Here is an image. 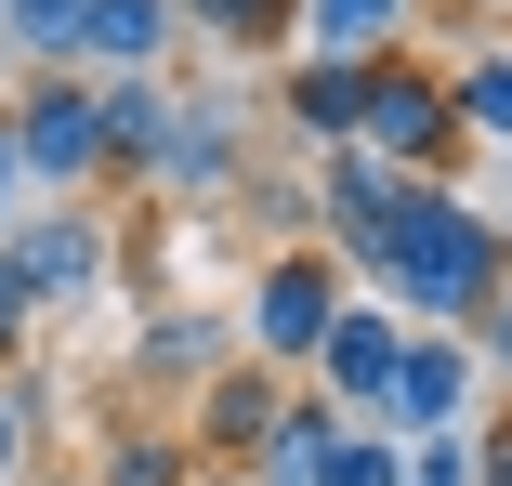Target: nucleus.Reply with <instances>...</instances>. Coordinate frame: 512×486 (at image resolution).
<instances>
[{
    "label": "nucleus",
    "mask_w": 512,
    "mask_h": 486,
    "mask_svg": "<svg viewBox=\"0 0 512 486\" xmlns=\"http://www.w3.org/2000/svg\"><path fill=\"white\" fill-rule=\"evenodd\" d=\"M329 486H407V434H381V421H342V460H329Z\"/></svg>",
    "instance_id": "20"
},
{
    "label": "nucleus",
    "mask_w": 512,
    "mask_h": 486,
    "mask_svg": "<svg viewBox=\"0 0 512 486\" xmlns=\"http://www.w3.org/2000/svg\"><path fill=\"white\" fill-rule=\"evenodd\" d=\"M14 211H27V171H14V132H0V237H14Z\"/></svg>",
    "instance_id": "26"
},
{
    "label": "nucleus",
    "mask_w": 512,
    "mask_h": 486,
    "mask_svg": "<svg viewBox=\"0 0 512 486\" xmlns=\"http://www.w3.org/2000/svg\"><path fill=\"white\" fill-rule=\"evenodd\" d=\"M14 276L40 289V316H79V303H106V276H119V237L92 198H53V211H14Z\"/></svg>",
    "instance_id": "5"
},
{
    "label": "nucleus",
    "mask_w": 512,
    "mask_h": 486,
    "mask_svg": "<svg viewBox=\"0 0 512 486\" xmlns=\"http://www.w3.org/2000/svg\"><path fill=\"white\" fill-rule=\"evenodd\" d=\"M276 408H289V368L224 355L211 381H184V447H197V460H250V447L276 434Z\"/></svg>",
    "instance_id": "8"
},
{
    "label": "nucleus",
    "mask_w": 512,
    "mask_h": 486,
    "mask_svg": "<svg viewBox=\"0 0 512 486\" xmlns=\"http://www.w3.org/2000/svg\"><path fill=\"white\" fill-rule=\"evenodd\" d=\"M394 342H407V316H394V303H368V289H355V303L329 316V342L302 355V395H329V408L381 421V381H394Z\"/></svg>",
    "instance_id": "9"
},
{
    "label": "nucleus",
    "mask_w": 512,
    "mask_h": 486,
    "mask_svg": "<svg viewBox=\"0 0 512 486\" xmlns=\"http://www.w3.org/2000/svg\"><path fill=\"white\" fill-rule=\"evenodd\" d=\"M460 447H473V486H512V408H473Z\"/></svg>",
    "instance_id": "24"
},
{
    "label": "nucleus",
    "mask_w": 512,
    "mask_h": 486,
    "mask_svg": "<svg viewBox=\"0 0 512 486\" xmlns=\"http://www.w3.org/2000/svg\"><path fill=\"white\" fill-rule=\"evenodd\" d=\"M460 342H473V355H486V381H512V276H499V289H486V316H473V329H460Z\"/></svg>",
    "instance_id": "23"
},
{
    "label": "nucleus",
    "mask_w": 512,
    "mask_h": 486,
    "mask_svg": "<svg viewBox=\"0 0 512 486\" xmlns=\"http://www.w3.org/2000/svg\"><path fill=\"white\" fill-rule=\"evenodd\" d=\"M447 106H460V145L473 158H512V40H473L447 66Z\"/></svg>",
    "instance_id": "16"
},
{
    "label": "nucleus",
    "mask_w": 512,
    "mask_h": 486,
    "mask_svg": "<svg viewBox=\"0 0 512 486\" xmlns=\"http://www.w3.org/2000/svg\"><path fill=\"white\" fill-rule=\"evenodd\" d=\"M171 40H184L171 0H79V66L92 79H145V66H171Z\"/></svg>",
    "instance_id": "12"
},
{
    "label": "nucleus",
    "mask_w": 512,
    "mask_h": 486,
    "mask_svg": "<svg viewBox=\"0 0 512 486\" xmlns=\"http://www.w3.org/2000/svg\"><path fill=\"white\" fill-rule=\"evenodd\" d=\"M40 408H53V395H40L27 368L0 381V486H27V447H40Z\"/></svg>",
    "instance_id": "22"
},
{
    "label": "nucleus",
    "mask_w": 512,
    "mask_h": 486,
    "mask_svg": "<svg viewBox=\"0 0 512 486\" xmlns=\"http://www.w3.org/2000/svg\"><path fill=\"white\" fill-rule=\"evenodd\" d=\"M171 14H184V40H211V53H237V66L302 53V0H171Z\"/></svg>",
    "instance_id": "15"
},
{
    "label": "nucleus",
    "mask_w": 512,
    "mask_h": 486,
    "mask_svg": "<svg viewBox=\"0 0 512 486\" xmlns=\"http://www.w3.org/2000/svg\"><path fill=\"white\" fill-rule=\"evenodd\" d=\"M355 145L381 158V171H407V184H460V106H447V66L434 53H368V119H355Z\"/></svg>",
    "instance_id": "3"
},
{
    "label": "nucleus",
    "mask_w": 512,
    "mask_h": 486,
    "mask_svg": "<svg viewBox=\"0 0 512 486\" xmlns=\"http://www.w3.org/2000/svg\"><path fill=\"white\" fill-rule=\"evenodd\" d=\"M224 355H237V316H197V303H158L132 329V381H158V395H171V381H211Z\"/></svg>",
    "instance_id": "14"
},
{
    "label": "nucleus",
    "mask_w": 512,
    "mask_h": 486,
    "mask_svg": "<svg viewBox=\"0 0 512 486\" xmlns=\"http://www.w3.org/2000/svg\"><path fill=\"white\" fill-rule=\"evenodd\" d=\"M407 14H421V0H302V53H394L407 40Z\"/></svg>",
    "instance_id": "18"
},
{
    "label": "nucleus",
    "mask_w": 512,
    "mask_h": 486,
    "mask_svg": "<svg viewBox=\"0 0 512 486\" xmlns=\"http://www.w3.org/2000/svg\"><path fill=\"white\" fill-rule=\"evenodd\" d=\"M355 303V263L329 250V237H289V250H263L250 263V303H237V355H263V368H289L302 381V355L329 342V316Z\"/></svg>",
    "instance_id": "2"
},
{
    "label": "nucleus",
    "mask_w": 512,
    "mask_h": 486,
    "mask_svg": "<svg viewBox=\"0 0 512 486\" xmlns=\"http://www.w3.org/2000/svg\"><path fill=\"white\" fill-rule=\"evenodd\" d=\"M407 486H473V447L460 434H421V447H407Z\"/></svg>",
    "instance_id": "25"
},
{
    "label": "nucleus",
    "mask_w": 512,
    "mask_h": 486,
    "mask_svg": "<svg viewBox=\"0 0 512 486\" xmlns=\"http://www.w3.org/2000/svg\"><path fill=\"white\" fill-rule=\"evenodd\" d=\"M40 329H53V316H40V289L14 276V250H0V381H14V368L40 355Z\"/></svg>",
    "instance_id": "21"
},
{
    "label": "nucleus",
    "mask_w": 512,
    "mask_h": 486,
    "mask_svg": "<svg viewBox=\"0 0 512 486\" xmlns=\"http://www.w3.org/2000/svg\"><path fill=\"white\" fill-rule=\"evenodd\" d=\"M0 53H27V66H79V0H0Z\"/></svg>",
    "instance_id": "19"
},
{
    "label": "nucleus",
    "mask_w": 512,
    "mask_h": 486,
    "mask_svg": "<svg viewBox=\"0 0 512 486\" xmlns=\"http://www.w3.org/2000/svg\"><path fill=\"white\" fill-rule=\"evenodd\" d=\"M0 132H14L27 198H92V184H106V106H92V66H27V92L0 106Z\"/></svg>",
    "instance_id": "4"
},
{
    "label": "nucleus",
    "mask_w": 512,
    "mask_h": 486,
    "mask_svg": "<svg viewBox=\"0 0 512 486\" xmlns=\"http://www.w3.org/2000/svg\"><path fill=\"white\" fill-rule=\"evenodd\" d=\"M289 79H276V106H289V132L302 145H355V119H368V66L355 53H276Z\"/></svg>",
    "instance_id": "11"
},
{
    "label": "nucleus",
    "mask_w": 512,
    "mask_h": 486,
    "mask_svg": "<svg viewBox=\"0 0 512 486\" xmlns=\"http://www.w3.org/2000/svg\"><path fill=\"white\" fill-rule=\"evenodd\" d=\"M211 460L184 447V421H119L106 447H92V486H197Z\"/></svg>",
    "instance_id": "17"
},
{
    "label": "nucleus",
    "mask_w": 512,
    "mask_h": 486,
    "mask_svg": "<svg viewBox=\"0 0 512 486\" xmlns=\"http://www.w3.org/2000/svg\"><path fill=\"white\" fill-rule=\"evenodd\" d=\"M316 224L355 263V289L394 303L407 329H473L486 289L512 276V237L460 198V184H407L368 145H316Z\"/></svg>",
    "instance_id": "1"
},
{
    "label": "nucleus",
    "mask_w": 512,
    "mask_h": 486,
    "mask_svg": "<svg viewBox=\"0 0 512 486\" xmlns=\"http://www.w3.org/2000/svg\"><path fill=\"white\" fill-rule=\"evenodd\" d=\"M92 106H106V184H158L171 171V79H92Z\"/></svg>",
    "instance_id": "10"
},
{
    "label": "nucleus",
    "mask_w": 512,
    "mask_h": 486,
    "mask_svg": "<svg viewBox=\"0 0 512 486\" xmlns=\"http://www.w3.org/2000/svg\"><path fill=\"white\" fill-rule=\"evenodd\" d=\"M473 408H486V355L460 342V329H407L394 342V381H381V434H473Z\"/></svg>",
    "instance_id": "6"
},
{
    "label": "nucleus",
    "mask_w": 512,
    "mask_h": 486,
    "mask_svg": "<svg viewBox=\"0 0 512 486\" xmlns=\"http://www.w3.org/2000/svg\"><path fill=\"white\" fill-rule=\"evenodd\" d=\"M342 421H355V408H329V395H289V408H276V434H263L237 473H250V486H329V460H342Z\"/></svg>",
    "instance_id": "13"
},
{
    "label": "nucleus",
    "mask_w": 512,
    "mask_h": 486,
    "mask_svg": "<svg viewBox=\"0 0 512 486\" xmlns=\"http://www.w3.org/2000/svg\"><path fill=\"white\" fill-rule=\"evenodd\" d=\"M158 184H171V198H197V211L250 184V119H237V92H211V79L171 92V171H158Z\"/></svg>",
    "instance_id": "7"
}]
</instances>
